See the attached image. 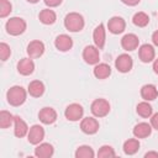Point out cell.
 <instances>
[{"label": "cell", "mask_w": 158, "mask_h": 158, "mask_svg": "<svg viewBox=\"0 0 158 158\" xmlns=\"http://www.w3.org/2000/svg\"><path fill=\"white\" fill-rule=\"evenodd\" d=\"M115 156H116V152L114 151V148L111 146H107V144L101 146L98 151L99 158H110V157H115Z\"/></svg>", "instance_id": "obj_30"}, {"label": "cell", "mask_w": 158, "mask_h": 158, "mask_svg": "<svg viewBox=\"0 0 158 158\" xmlns=\"http://www.w3.org/2000/svg\"><path fill=\"white\" fill-rule=\"evenodd\" d=\"M144 158H158V152H154V151L147 152L144 154Z\"/></svg>", "instance_id": "obj_37"}, {"label": "cell", "mask_w": 158, "mask_h": 158, "mask_svg": "<svg viewBox=\"0 0 158 158\" xmlns=\"http://www.w3.org/2000/svg\"><path fill=\"white\" fill-rule=\"evenodd\" d=\"M80 130L85 135H95L99 131V121L95 117H84L80 121Z\"/></svg>", "instance_id": "obj_10"}, {"label": "cell", "mask_w": 158, "mask_h": 158, "mask_svg": "<svg viewBox=\"0 0 158 158\" xmlns=\"http://www.w3.org/2000/svg\"><path fill=\"white\" fill-rule=\"evenodd\" d=\"M151 126H152V128L158 131V112H156L151 116Z\"/></svg>", "instance_id": "obj_33"}, {"label": "cell", "mask_w": 158, "mask_h": 158, "mask_svg": "<svg viewBox=\"0 0 158 158\" xmlns=\"http://www.w3.org/2000/svg\"><path fill=\"white\" fill-rule=\"evenodd\" d=\"M83 115H84V109L78 102H73L68 105L64 110V116L68 121H73V122L79 121L83 118Z\"/></svg>", "instance_id": "obj_6"}, {"label": "cell", "mask_w": 158, "mask_h": 158, "mask_svg": "<svg viewBox=\"0 0 158 158\" xmlns=\"http://www.w3.org/2000/svg\"><path fill=\"white\" fill-rule=\"evenodd\" d=\"M44 84L41 80H32L27 86V93L33 98H40L44 94Z\"/></svg>", "instance_id": "obj_22"}, {"label": "cell", "mask_w": 158, "mask_h": 158, "mask_svg": "<svg viewBox=\"0 0 158 158\" xmlns=\"http://www.w3.org/2000/svg\"><path fill=\"white\" fill-rule=\"evenodd\" d=\"M27 98V91L21 86V85H14L11 86L7 93H6V99L7 102L11 106H21Z\"/></svg>", "instance_id": "obj_1"}, {"label": "cell", "mask_w": 158, "mask_h": 158, "mask_svg": "<svg viewBox=\"0 0 158 158\" xmlns=\"http://www.w3.org/2000/svg\"><path fill=\"white\" fill-rule=\"evenodd\" d=\"M10 56H11V48H10V46L7 43H5V42H1L0 43V59L2 62H5V60L9 59Z\"/></svg>", "instance_id": "obj_32"}, {"label": "cell", "mask_w": 158, "mask_h": 158, "mask_svg": "<svg viewBox=\"0 0 158 158\" xmlns=\"http://www.w3.org/2000/svg\"><path fill=\"white\" fill-rule=\"evenodd\" d=\"M38 20L43 25H53L56 22V20H57V15L51 9H43L38 14Z\"/></svg>", "instance_id": "obj_24"}, {"label": "cell", "mask_w": 158, "mask_h": 158, "mask_svg": "<svg viewBox=\"0 0 158 158\" xmlns=\"http://www.w3.org/2000/svg\"><path fill=\"white\" fill-rule=\"evenodd\" d=\"M132 22L137 27H146L149 23V16L143 11L136 12L133 15V17H132Z\"/></svg>", "instance_id": "obj_28"}, {"label": "cell", "mask_w": 158, "mask_h": 158, "mask_svg": "<svg viewBox=\"0 0 158 158\" xmlns=\"http://www.w3.org/2000/svg\"><path fill=\"white\" fill-rule=\"evenodd\" d=\"M54 46L58 51L60 52H68L69 49H72L73 47V40L70 36L65 35V33H62V35H58L54 40Z\"/></svg>", "instance_id": "obj_16"}, {"label": "cell", "mask_w": 158, "mask_h": 158, "mask_svg": "<svg viewBox=\"0 0 158 158\" xmlns=\"http://www.w3.org/2000/svg\"><path fill=\"white\" fill-rule=\"evenodd\" d=\"M90 111L95 117H105L110 112V102L106 99H95L90 105Z\"/></svg>", "instance_id": "obj_4"}, {"label": "cell", "mask_w": 158, "mask_h": 158, "mask_svg": "<svg viewBox=\"0 0 158 158\" xmlns=\"http://www.w3.org/2000/svg\"><path fill=\"white\" fill-rule=\"evenodd\" d=\"M126 28V22L121 16H112L107 21V30L112 35H120L125 31Z\"/></svg>", "instance_id": "obj_11"}, {"label": "cell", "mask_w": 158, "mask_h": 158, "mask_svg": "<svg viewBox=\"0 0 158 158\" xmlns=\"http://www.w3.org/2000/svg\"><path fill=\"white\" fill-rule=\"evenodd\" d=\"M138 46H139V40L138 36H136L135 33H126L121 38V47L127 52L137 49Z\"/></svg>", "instance_id": "obj_15"}, {"label": "cell", "mask_w": 158, "mask_h": 158, "mask_svg": "<svg viewBox=\"0 0 158 158\" xmlns=\"http://www.w3.org/2000/svg\"><path fill=\"white\" fill-rule=\"evenodd\" d=\"M44 138V128L41 125H33L30 127L27 133V139L31 144H40Z\"/></svg>", "instance_id": "obj_8"}, {"label": "cell", "mask_w": 158, "mask_h": 158, "mask_svg": "<svg viewBox=\"0 0 158 158\" xmlns=\"http://www.w3.org/2000/svg\"><path fill=\"white\" fill-rule=\"evenodd\" d=\"M26 1H28V2H31V4H37L40 0H26Z\"/></svg>", "instance_id": "obj_39"}, {"label": "cell", "mask_w": 158, "mask_h": 158, "mask_svg": "<svg viewBox=\"0 0 158 158\" xmlns=\"http://www.w3.org/2000/svg\"><path fill=\"white\" fill-rule=\"evenodd\" d=\"M152 42L154 46L158 47V30H156L153 33H152Z\"/></svg>", "instance_id": "obj_36"}, {"label": "cell", "mask_w": 158, "mask_h": 158, "mask_svg": "<svg viewBox=\"0 0 158 158\" xmlns=\"http://www.w3.org/2000/svg\"><path fill=\"white\" fill-rule=\"evenodd\" d=\"M74 156H75V158H94L95 157V152L90 146L83 144V146H79L77 148Z\"/></svg>", "instance_id": "obj_27"}, {"label": "cell", "mask_w": 158, "mask_h": 158, "mask_svg": "<svg viewBox=\"0 0 158 158\" xmlns=\"http://www.w3.org/2000/svg\"><path fill=\"white\" fill-rule=\"evenodd\" d=\"M125 5H127V6H136V5H138L139 4V1L141 0H121Z\"/></svg>", "instance_id": "obj_35"}, {"label": "cell", "mask_w": 158, "mask_h": 158, "mask_svg": "<svg viewBox=\"0 0 158 158\" xmlns=\"http://www.w3.org/2000/svg\"><path fill=\"white\" fill-rule=\"evenodd\" d=\"M136 111H137V114L141 116V117H143V118H148V117H151L152 115H153V107H152V105L148 102V101H141L138 105H137V107H136Z\"/></svg>", "instance_id": "obj_26"}, {"label": "cell", "mask_w": 158, "mask_h": 158, "mask_svg": "<svg viewBox=\"0 0 158 158\" xmlns=\"http://www.w3.org/2000/svg\"><path fill=\"white\" fill-rule=\"evenodd\" d=\"M35 70V63L32 60V58L27 57V58H22L17 62V72L21 75H31Z\"/></svg>", "instance_id": "obj_17"}, {"label": "cell", "mask_w": 158, "mask_h": 158, "mask_svg": "<svg viewBox=\"0 0 158 158\" xmlns=\"http://www.w3.org/2000/svg\"><path fill=\"white\" fill-rule=\"evenodd\" d=\"M133 136L136 138H146L148 136H151L152 133V126L151 123H147V122H138L137 125H135L133 127Z\"/></svg>", "instance_id": "obj_19"}, {"label": "cell", "mask_w": 158, "mask_h": 158, "mask_svg": "<svg viewBox=\"0 0 158 158\" xmlns=\"http://www.w3.org/2000/svg\"><path fill=\"white\" fill-rule=\"evenodd\" d=\"M138 57H139L141 62H143V63L153 62L154 57H156L154 47L152 44H149V43H144V44L139 46V48H138Z\"/></svg>", "instance_id": "obj_13"}, {"label": "cell", "mask_w": 158, "mask_h": 158, "mask_svg": "<svg viewBox=\"0 0 158 158\" xmlns=\"http://www.w3.org/2000/svg\"><path fill=\"white\" fill-rule=\"evenodd\" d=\"M28 126L27 123L20 117V116H15L14 117V135L19 138H22L25 136H27L28 133Z\"/></svg>", "instance_id": "obj_18"}, {"label": "cell", "mask_w": 158, "mask_h": 158, "mask_svg": "<svg viewBox=\"0 0 158 158\" xmlns=\"http://www.w3.org/2000/svg\"><path fill=\"white\" fill-rule=\"evenodd\" d=\"M85 21L79 12H69L64 17V27L69 32H79L84 28Z\"/></svg>", "instance_id": "obj_2"}, {"label": "cell", "mask_w": 158, "mask_h": 158, "mask_svg": "<svg viewBox=\"0 0 158 158\" xmlns=\"http://www.w3.org/2000/svg\"><path fill=\"white\" fill-rule=\"evenodd\" d=\"M153 72L156 74H158V58L153 60Z\"/></svg>", "instance_id": "obj_38"}, {"label": "cell", "mask_w": 158, "mask_h": 158, "mask_svg": "<svg viewBox=\"0 0 158 158\" xmlns=\"http://www.w3.org/2000/svg\"><path fill=\"white\" fill-rule=\"evenodd\" d=\"M12 11V5L9 0H0V17L5 19Z\"/></svg>", "instance_id": "obj_31"}, {"label": "cell", "mask_w": 158, "mask_h": 158, "mask_svg": "<svg viewBox=\"0 0 158 158\" xmlns=\"http://www.w3.org/2000/svg\"><path fill=\"white\" fill-rule=\"evenodd\" d=\"M38 118L43 125H52L57 120V111L53 107H42L38 112Z\"/></svg>", "instance_id": "obj_14"}, {"label": "cell", "mask_w": 158, "mask_h": 158, "mask_svg": "<svg viewBox=\"0 0 158 158\" xmlns=\"http://www.w3.org/2000/svg\"><path fill=\"white\" fill-rule=\"evenodd\" d=\"M94 77L98 79H106L111 75V67L107 63H98L93 69Z\"/></svg>", "instance_id": "obj_23"}, {"label": "cell", "mask_w": 158, "mask_h": 158, "mask_svg": "<svg viewBox=\"0 0 158 158\" xmlns=\"http://www.w3.org/2000/svg\"><path fill=\"white\" fill-rule=\"evenodd\" d=\"M93 41H94V44L99 48V49H102L104 46H105V42H106V30H105V25L102 22H100L95 28H94V32H93Z\"/></svg>", "instance_id": "obj_12"}, {"label": "cell", "mask_w": 158, "mask_h": 158, "mask_svg": "<svg viewBox=\"0 0 158 158\" xmlns=\"http://www.w3.org/2000/svg\"><path fill=\"white\" fill-rule=\"evenodd\" d=\"M133 67V59L130 54L122 53L115 59V68L120 73H128Z\"/></svg>", "instance_id": "obj_7"}, {"label": "cell", "mask_w": 158, "mask_h": 158, "mask_svg": "<svg viewBox=\"0 0 158 158\" xmlns=\"http://www.w3.org/2000/svg\"><path fill=\"white\" fill-rule=\"evenodd\" d=\"M54 153V148L51 143L43 142L37 144V147L35 148V156L38 158H51Z\"/></svg>", "instance_id": "obj_20"}, {"label": "cell", "mask_w": 158, "mask_h": 158, "mask_svg": "<svg viewBox=\"0 0 158 158\" xmlns=\"http://www.w3.org/2000/svg\"><path fill=\"white\" fill-rule=\"evenodd\" d=\"M100 49L94 44H89L83 49V59L89 65H96L100 60Z\"/></svg>", "instance_id": "obj_5"}, {"label": "cell", "mask_w": 158, "mask_h": 158, "mask_svg": "<svg viewBox=\"0 0 158 158\" xmlns=\"http://www.w3.org/2000/svg\"><path fill=\"white\" fill-rule=\"evenodd\" d=\"M14 115L6 110L0 111V127L1 128H7L14 123Z\"/></svg>", "instance_id": "obj_29"}, {"label": "cell", "mask_w": 158, "mask_h": 158, "mask_svg": "<svg viewBox=\"0 0 158 158\" xmlns=\"http://www.w3.org/2000/svg\"><path fill=\"white\" fill-rule=\"evenodd\" d=\"M141 96L146 101H153L158 96V89L153 84H144L141 88Z\"/></svg>", "instance_id": "obj_21"}, {"label": "cell", "mask_w": 158, "mask_h": 158, "mask_svg": "<svg viewBox=\"0 0 158 158\" xmlns=\"http://www.w3.org/2000/svg\"><path fill=\"white\" fill-rule=\"evenodd\" d=\"M139 146H141V144H139L138 138H128L127 141L123 142L122 149H123V153H125V154H127V156H133L135 153L138 152Z\"/></svg>", "instance_id": "obj_25"}, {"label": "cell", "mask_w": 158, "mask_h": 158, "mask_svg": "<svg viewBox=\"0 0 158 158\" xmlns=\"http://www.w3.org/2000/svg\"><path fill=\"white\" fill-rule=\"evenodd\" d=\"M43 1H44V4H46L47 6H49V7H57V6H59V5L62 4L63 0H43Z\"/></svg>", "instance_id": "obj_34"}, {"label": "cell", "mask_w": 158, "mask_h": 158, "mask_svg": "<svg viewBox=\"0 0 158 158\" xmlns=\"http://www.w3.org/2000/svg\"><path fill=\"white\" fill-rule=\"evenodd\" d=\"M44 43L40 40H33L31 41L28 44H27V48H26V52H27V56L32 59L35 58H40L43 53H44Z\"/></svg>", "instance_id": "obj_9"}, {"label": "cell", "mask_w": 158, "mask_h": 158, "mask_svg": "<svg viewBox=\"0 0 158 158\" xmlns=\"http://www.w3.org/2000/svg\"><path fill=\"white\" fill-rule=\"evenodd\" d=\"M26 27H27V23L26 21L22 19V17H10L6 23H5V28H6V32L11 36H20L22 35L25 31H26Z\"/></svg>", "instance_id": "obj_3"}]
</instances>
